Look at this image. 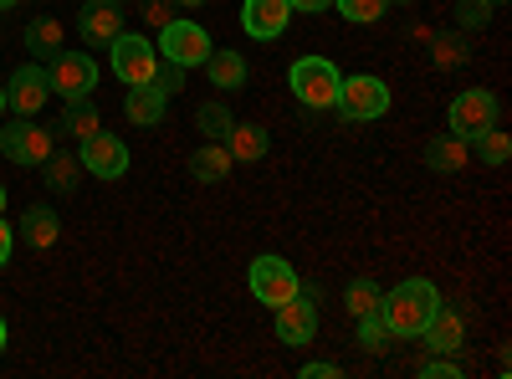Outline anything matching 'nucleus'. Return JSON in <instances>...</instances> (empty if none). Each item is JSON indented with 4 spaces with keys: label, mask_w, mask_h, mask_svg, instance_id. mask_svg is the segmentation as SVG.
<instances>
[{
    "label": "nucleus",
    "mask_w": 512,
    "mask_h": 379,
    "mask_svg": "<svg viewBox=\"0 0 512 379\" xmlns=\"http://www.w3.org/2000/svg\"><path fill=\"white\" fill-rule=\"evenodd\" d=\"M436 308H441V292H436L431 277H405L400 287H390L379 298V318L390 323L395 339H420L425 318H431Z\"/></svg>",
    "instance_id": "nucleus-1"
},
{
    "label": "nucleus",
    "mask_w": 512,
    "mask_h": 379,
    "mask_svg": "<svg viewBox=\"0 0 512 379\" xmlns=\"http://www.w3.org/2000/svg\"><path fill=\"white\" fill-rule=\"evenodd\" d=\"M287 82H292V98L303 108H333L338 88H344V72H338L328 57H297Z\"/></svg>",
    "instance_id": "nucleus-2"
},
{
    "label": "nucleus",
    "mask_w": 512,
    "mask_h": 379,
    "mask_svg": "<svg viewBox=\"0 0 512 379\" xmlns=\"http://www.w3.org/2000/svg\"><path fill=\"white\" fill-rule=\"evenodd\" d=\"M333 108L344 113L349 123H374V118L390 113V82L374 77V72H354V77H344Z\"/></svg>",
    "instance_id": "nucleus-3"
},
{
    "label": "nucleus",
    "mask_w": 512,
    "mask_h": 379,
    "mask_svg": "<svg viewBox=\"0 0 512 379\" xmlns=\"http://www.w3.org/2000/svg\"><path fill=\"white\" fill-rule=\"evenodd\" d=\"M297 287H303V277H297L292 262L277 257V251H267V257H256V262H251V298H256V303L282 308Z\"/></svg>",
    "instance_id": "nucleus-4"
},
{
    "label": "nucleus",
    "mask_w": 512,
    "mask_h": 379,
    "mask_svg": "<svg viewBox=\"0 0 512 379\" xmlns=\"http://www.w3.org/2000/svg\"><path fill=\"white\" fill-rule=\"evenodd\" d=\"M57 149V134L52 129H41V123H31V118H16V123H6L0 129V154H6L11 164H47V154Z\"/></svg>",
    "instance_id": "nucleus-5"
},
{
    "label": "nucleus",
    "mask_w": 512,
    "mask_h": 379,
    "mask_svg": "<svg viewBox=\"0 0 512 379\" xmlns=\"http://www.w3.org/2000/svg\"><path fill=\"white\" fill-rule=\"evenodd\" d=\"M318 303H323L318 287H297L282 308H272L277 313V339L282 344H313V333H318Z\"/></svg>",
    "instance_id": "nucleus-6"
},
{
    "label": "nucleus",
    "mask_w": 512,
    "mask_h": 379,
    "mask_svg": "<svg viewBox=\"0 0 512 379\" xmlns=\"http://www.w3.org/2000/svg\"><path fill=\"white\" fill-rule=\"evenodd\" d=\"M108 52H113V77L128 82V88L154 82V72H159V62H164V57L154 52V41H144V36H113Z\"/></svg>",
    "instance_id": "nucleus-7"
},
{
    "label": "nucleus",
    "mask_w": 512,
    "mask_h": 379,
    "mask_svg": "<svg viewBox=\"0 0 512 379\" xmlns=\"http://www.w3.org/2000/svg\"><path fill=\"white\" fill-rule=\"evenodd\" d=\"M210 52V36H205V26H195V21H169V26H159V57L164 62H175V67H200Z\"/></svg>",
    "instance_id": "nucleus-8"
},
{
    "label": "nucleus",
    "mask_w": 512,
    "mask_h": 379,
    "mask_svg": "<svg viewBox=\"0 0 512 379\" xmlns=\"http://www.w3.org/2000/svg\"><path fill=\"white\" fill-rule=\"evenodd\" d=\"M47 98H52V77H47V67H41V62H26V67L11 72V82H6V108H11L16 118L41 113V108H47Z\"/></svg>",
    "instance_id": "nucleus-9"
},
{
    "label": "nucleus",
    "mask_w": 512,
    "mask_h": 379,
    "mask_svg": "<svg viewBox=\"0 0 512 379\" xmlns=\"http://www.w3.org/2000/svg\"><path fill=\"white\" fill-rule=\"evenodd\" d=\"M451 134H461V139H477L482 129H492L497 123V93H487V88H466V93H456L451 98Z\"/></svg>",
    "instance_id": "nucleus-10"
},
{
    "label": "nucleus",
    "mask_w": 512,
    "mask_h": 379,
    "mask_svg": "<svg viewBox=\"0 0 512 379\" xmlns=\"http://www.w3.org/2000/svg\"><path fill=\"white\" fill-rule=\"evenodd\" d=\"M47 77H52V93L57 98H82V93L98 88V62L82 57V52H57L52 67H47Z\"/></svg>",
    "instance_id": "nucleus-11"
},
{
    "label": "nucleus",
    "mask_w": 512,
    "mask_h": 379,
    "mask_svg": "<svg viewBox=\"0 0 512 379\" xmlns=\"http://www.w3.org/2000/svg\"><path fill=\"white\" fill-rule=\"evenodd\" d=\"M82 170H93L98 180H123L128 175V144L123 139H113V134H88V139H82Z\"/></svg>",
    "instance_id": "nucleus-12"
},
{
    "label": "nucleus",
    "mask_w": 512,
    "mask_h": 379,
    "mask_svg": "<svg viewBox=\"0 0 512 379\" xmlns=\"http://www.w3.org/2000/svg\"><path fill=\"white\" fill-rule=\"evenodd\" d=\"M287 21H292L287 0H246V6H241V26H246V36H256V41H277V36L287 31Z\"/></svg>",
    "instance_id": "nucleus-13"
},
{
    "label": "nucleus",
    "mask_w": 512,
    "mask_h": 379,
    "mask_svg": "<svg viewBox=\"0 0 512 379\" xmlns=\"http://www.w3.org/2000/svg\"><path fill=\"white\" fill-rule=\"evenodd\" d=\"M420 339H425V349H431V354H456V349L466 344V323H461V313H456V308H446V303H441L431 318H425Z\"/></svg>",
    "instance_id": "nucleus-14"
},
{
    "label": "nucleus",
    "mask_w": 512,
    "mask_h": 379,
    "mask_svg": "<svg viewBox=\"0 0 512 379\" xmlns=\"http://www.w3.org/2000/svg\"><path fill=\"white\" fill-rule=\"evenodd\" d=\"M77 31H82L88 47H108L113 36H123V6H113V0H93V6H82Z\"/></svg>",
    "instance_id": "nucleus-15"
},
{
    "label": "nucleus",
    "mask_w": 512,
    "mask_h": 379,
    "mask_svg": "<svg viewBox=\"0 0 512 379\" xmlns=\"http://www.w3.org/2000/svg\"><path fill=\"white\" fill-rule=\"evenodd\" d=\"M466 164H472V139L441 134V139L425 144V170H436V175H461Z\"/></svg>",
    "instance_id": "nucleus-16"
},
{
    "label": "nucleus",
    "mask_w": 512,
    "mask_h": 379,
    "mask_svg": "<svg viewBox=\"0 0 512 379\" xmlns=\"http://www.w3.org/2000/svg\"><path fill=\"white\" fill-rule=\"evenodd\" d=\"M21 241L31 251H52L62 241V216H57L52 205H31L26 216H21Z\"/></svg>",
    "instance_id": "nucleus-17"
},
{
    "label": "nucleus",
    "mask_w": 512,
    "mask_h": 379,
    "mask_svg": "<svg viewBox=\"0 0 512 379\" xmlns=\"http://www.w3.org/2000/svg\"><path fill=\"white\" fill-rule=\"evenodd\" d=\"M164 108H169V93L159 88V82H139V88H128V98H123V113L139 123V129H154V123L164 118Z\"/></svg>",
    "instance_id": "nucleus-18"
},
{
    "label": "nucleus",
    "mask_w": 512,
    "mask_h": 379,
    "mask_svg": "<svg viewBox=\"0 0 512 379\" xmlns=\"http://www.w3.org/2000/svg\"><path fill=\"white\" fill-rule=\"evenodd\" d=\"M221 144H226L231 164H256L267 154V129H262V123H231V134Z\"/></svg>",
    "instance_id": "nucleus-19"
},
{
    "label": "nucleus",
    "mask_w": 512,
    "mask_h": 379,
    "mask_svg": "<svg viewBox=\"0 0 512 379\" xmlns=\"http://www.w3.org/2000/svg\"><path fill=\"white\" fill-rule=\"evenodd\" d=\"M103 129V118H98V103L82 93V98H67V108H62V134L67 139H88V134H98Z\"/></svg>",
    "instance_id": "nucleus-20"
},
{
    "label": "nucleus",
    "mask_w": 512,
    "mask_h": 379,
    "mask_svg": "<svg viewBox=\"0 0 512 379\" xmlns=\"http://www.w3.org/2000/svg\"><path fill=\"white\" fill-rule=\"evenodd\" d=\"M190 175L200 180V185H221L226 175H231V154H226V144H200L195 154H190Z\"/></svg>",
    "instance_id": "nucleus-21"
},
{
    "label": "nucleus",
    "mask_w": 512,
    "mask_h": 379,
    "mask_svg": "<svg viewBox=\"0 0 512 379\" xmlns=\"http://www.w3.org/2000/svg\"><path fill=\"white\" fill-rule=\"evenodd\" d=\"M26 52H31V62H52V57L62 52V21L36 16V21L26 26Z\"/></svg>",
    "instance_id": "nucleus-22"
},
{
    "label": "nucleus",
    "mask_w": 512,
    "mask_h": 379,
    "mask_svg": "<svg viewBox=\"0 0 512 379\" xmlns=\"http://www.w3.org/2000/svg\"><path fill=\"white\" fill-rule=\"evenodd\" d=\"M200 67H205V77L216 82L221 93H231V88H241V82H246V57L241 52H210Z\"/></svg>",
    "instance_id": "nucleus-23"
},
{
    "label": "nucleus",
    "mask_w": 512,
    "mask_h": 379,
    "mask_svg": "<svg viewBox=\"0 0 512 379\" xmlns=\"http://www.w3.org/2000/svg\"><path fill=\"white\" fill-rule=\"evenodd\" d=\"M41 170H47V190H57V195H72V185H77V170H82V159H72L67 149H52Z\"/></svg>",
    "instance_id": "nucleus-24"
},
{
    "label": "nucleus",
    "mask_w": 512,
    "mask_h": 379,
    "mask_svg": "<svg viewBox=\"0 0 512 379\" xmlns=\"http://www.w3.org/2000/svg\"><path fill=\"white\" fill-rule=\"evenodd\" d=\"M379 298H384V287L374 277H354L344 292V308H349V318H369V313H379Z\"/></svg>",
    "instance_id": "nucleus-25"
},
{
    "label": "nucleus",
    "mask_w": 512,
    "mask_h": 379,
    "mask_svg": "<svg viewBox=\"0 0 512 379\" xmlns=\"http://www.w3.org/2000/svg\"><path fill=\"white\" fill-rule=\"evenodd\" d=\"M472 154H477L482 164H507V159H512V139L492 123V129H482V134L472 139Z\"/></svg>",
    "instance_id": "nucleus-26"
},
{
    "label": "nucleus",
    "mask_w": 512,
    "mask_h": 379,
    "mask_svg": "<svg viewBox=\"0 0 512 379\" xmlns=\"http://www.w3.org/2000/svg\"><path fill=\"white\" fill-rule=\"evenodd\" d=\"M359 323V344L369 349V354H390V344H400L395 333H390V323H384L379 313H369V318H354Z\"/></svg>",
    "instance_id": "nucleus-27"
},
{
    "label": "nucleus",
    "mask_w": 512,
    "mask_h": 379,
    "mask_svg": "<svg viewBox=\"0 0 512 379\" xmlns=\"http://www.w3.org/2000/svg\"><path fill=\"white\" fill-rule=\"evenodd\" d=\"M431 57H436V67H441V72L461 67L466 57H472V47H466V31H446V36H436V47H431Z\"/></svg>",
    "instance_id": "nucleus-28"
},
{
    "label": "nucleus",
    "mask_w": 512,
    "mask_h": 379,
    "mask_svg": "<svg viewBox=\"0 0 512 379\" xmlns=\"http://www.w3.org/2000/svg\"><path fill=\"white\" fill-rule=\"evenodd\" d=\"M195 123H200V134H205V139H216V144H221V139L231 134V123H236V118L226 113V103H200V108H195Z\"/></svg>",
    "instance_id": "nucleus-29"
},
{
    "label": "nucleus",
    "mask_w": 512,
    "mask_h": 379,
    "mask_svg": "<svg viewBox=\"0 0 512 379\" xmlns=\"http://www.w3.org/2000/svg\"><path fill=\"white\" fill-rule=\"evenodd\" d=\"M333 6H338V16L354 21V26H374V21H384L390 0H333Z\"/></svg>",
    "instance_id": "nucleus-30"
},
{
    "label": "nucleus",
    "mask_w": 512,
    "mask_h": 379,
    "mask_svg": "<svg viewBox=\"0 0 512 379\" xmlns=\"http://www.w3.org/2000/svg\"><path fill=\"white\" fill-rule=\"evenodd\" d=\"M487 21H492L487 0H461V6H456V26H461V31H482Z\"/></svg>",
    "instance_id": "nucleus-31"
},
{
    "label": "nucleus",
    "mask_w": 512,
    "mask_h": 379,
    "mask_svg": "<svg viewBox=\"0 0 512 379\" xmlns=\"http://www.w3.org/2000/svg\"><path fill=\"white\" fill-rule=\"evenodd\" d=\"M415 374H420V379H461L466 369H461V364H456L451 354H431V359H425V364H420Z\"/></svg>",
    "instance_id": "nucleus-32"
},
{
    "label": "nucleus",
    "mask_w": 512,
    "mask_h": 379,
    "mask_svg": "<svg viewBox=\"0 0 512 379\" xmlns=\"http://www.w3.org/2000/svg\"><path fill=\"white\" fill-rule=\"evenodd\" d=\"M139 16H144V21L159 31V26L175 21V0H144V11H139Z\"/></svg>",
    "instance_id": "nucleus-33"
},
{
    "label": "nucleus",
    "mask_w": 512,
    "mask_h": 379,
    "mask_svg": "<svg viewBox=\"0 0 512 379\" xmlns=\"http://www.w3.org/2000/svg\"><path fill=\"white\" fill-rule=\"evenodd\" d=\"M154 82H159V88H164L169 98H175V93L185 88V67H175V62H159V72H154Z\"/></svg>",
    "instance_id": "nucleus-34"
},
{
    "label": "nucleus",
    "mask_w": 512,
    "mask_h": 379,
    "mask_svg": "<svg viewBox=\"0 0 512 379\" xmlns=\"http://www.w3.org/2000/svg\"><path fill=\"white\" fill-rule=\"evenodd\" d=\"M344 369L338 364H328V359H313V364H303V379H338Z\"/></svg>",
    "instance_id": "nucleus-35"
},
{
    "label": "nucleus",
    "mask_w": 512,
    "mask_h": 379,
    "mask_svg": "<svg viewBox=\"0 0 512 379\" xmlns=\"http://www.w3.org/2000/svg\"><path fill=\"white\" fill-rule=\"evenodd\" d=\"M11 246H16V231H11L6 221H0V267L11 262Z\"/></svg>",
    "instance_id": "nucleus-36"
},
{
    "label": "nucleus",
    "mask_w": 512,
    "mask_h": 379,
    "mask_svg": "<svg viewBox=\"0 0 512 379\" xmlns=\"http://www.w3.org/2000/svg\"><path fill=\"white\" fill-rule=\"evenodd\" d=\"M287 6H292V11H308V16H318V11H328V6H333V0H287Z\"/></svg>",
    "instance_id": "nucleus-37"
},
{
    "label": "nucleus",
    "mask_w": 512,
    "mask_h": 379,
    "mask_svg": "<svg viewBox=\"0 0 512 379\" xmlns=\"http://www.w3.org/2000/svg\"><path fill=\"white\" fill-rule=\"evenodd\" d=\"M0 113H6V82H0Z\"/></svg>",
    "instance_id": "nucleus-38"
},
{
    "label": "nucleus",
    "mask_w": 512,
    "mask_h": 379,
    "mask_svg": "<svg viewBox=\"0 0 512 379\" xmlns=\"http://www.w3.org/2000/svg\"><path fill=\"white\" fill-rule=\"evenodd\" d=\"M0 349H6V318H0Z\"/></svg>",
    "instance_id": "nucleus-39"
},
{
    "label": "nucleus",
    "mask_w": 512,
    "mask_h": 379,
    "mask_svg": "<svg viewBox=\"0 0 512 379\" xmlns=\"http://www.w3.org/2000/svg\"><path fill=\"white\" fill-rule=\"evenodd\" d=\"M11 6H16V0H0V11H11Z\"/></svg>",
    "instance_id": "nucleus-40"
},
{
    "label": "nucleus",
    "mask_w": 512,
    "mask_h": 379,
    "mask_svg": "<svg viewBox=\"0 0 512 379\" xmlns=\"http://www.w3.org/2000/svg\"><path fill=\"white\" fill-rule=\"evenodd\" d=\"M0 210H6V185H0Z\"/></svg>",
    "instance_id": "nucleus-41"
},
{
    "label": "nucleus",
    "mask_w": 512,
    "mask_h": 379,
    "mask_svg": "<svg viewBox=\"0 0 512 379\" xmlns=\"http://www.w3.org/2000/svg\"><path fill=\"white\" fill-rule=\"evenodd\" d=\"M180 6H200V0H180Z\"/></svg>",
    "instance_id": "nucleus-42"
},
{
    "label": "nucleus",
    "mask_w": 512,
    "mask_h": 379,
    "mask_svg": "<svg viewBox=\"0 0 512 379\" xmlns=\"http://www.w3.org/2000/svg\"><path fill=\"white\" fill-rule=\"evenodd\" d=\"M113 6H128V0H113Z\"/></svg>",
    "instance_id": "nucleus-43"
},
{
    "label": "nucleus",
    "mask_w": 512,
    "mask_h": 379,
    "mask_svg": "<svg viewBox=\"0 0 512 379\" xmlns=\"http://www.w3.org/2000/svg\"><path fill=\"white\" fill-rule=\"evenodd\" d=\"M487 6H502V0H487Z\"/></svg>",
    "instance_id": "nucleus-44"
},
{
    "label": "nucleus",
    "mask_w": 512,
    "mask_h": 379,
    "mask_svg": "<svg viewBox=\"0 0 512 379\" xmlns=\"http://www.w3.org/2000/svg\"><path fill=\"white\" fill-rule=\"evenodd\" d=\"M400 6H410V0H400Z\"/></svg>",
    "instance_id": "nucleus-45"
}]
</instances>
